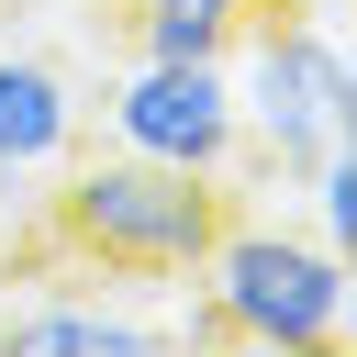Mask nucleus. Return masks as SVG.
<instances>
[{
  "instance_id": "f257e3e1",
  "label": "nucleus",
  "mask_w": 357,
  "mask_h": 357,
  "mask_svg": "<svg viewBox=\"0 0 357 357\" xmlns=\"http://www.w3.org/2000/svg\"><path fill=\"white\" fill-rule=\"evenodd\" d=\"M201 301H212V335L268 346V357L357 335V268H346V245L290 234V223H223L201 245Z\"/></svg>"
},
{
  "instance_id": "f03ea898",
  "label": "nucleus",
  "mask_w": 357,
  "mask_h": 357,
  "mask_svg": "<svg viewBox=\"0 0 357 357\" xmlns=\"http://www.w3.org/2000/svg\"><path fill=\"white\" fill-rule=\"evenodd\" d=\"M56 234H67L78 257L123 268V279H178V268H201V245L223 234V178L112 145V156H89V167L56 190Z\"/></svg>"
},
{
  "instance_id": "7ed1b4c3",
  "label": "nucleus",
  "mask_w": 357,
  "mask_h": 357,
  "mask_svg": "<svg viewBox=\"0 0 357 357\" xmlns=\"http://www.w3.org/2000/svg\"><path fill=\"white\" fill-rule=\"evenodd\" d=\"M234 45H245V67H223L234 78V123L279 156V167H301V156H324V145H346V100H357V78H346V33L324 22V11H245L234 22Z\"/></svg>"
},
{
  "instance_id": "20e7f679",
  "label": "nucleus",
  "mask_w": 357,
  "mask_h": 357,
  "mask_svg": "<svg viewBox=\"0 0 357 357\" xmlns=\"http://www.w3.org/2000/svg\"><path fill=\"white\" fill-rule=\"evenodd\" d=\"M112 145L223 178V167H234V145H245L223 56H134V78L112 89Z\"/></svg>"
},
{
  "instance_id": "39448f33",
  "label": "nucleus",
  "mask_w": 357,
  "mask_h": 357,
  "mask_svg": "<svg viewBox=\"0 0 357 357\" xmlns=\"http://www.w3.org/2000/svg\"><path fill=\"white\" fill-rule=\"evenodd\" d=\"M67 134H78V89H67L45 56H0V178L56 167Z\"/></svg>"
},
{
  "instance_id": "423d86ee",
  "label": "nucleus",
  "mask_w": 357,
  "mask_h": 357,
  "mask_svg": "<svg viewBox=\"0 0 357 357\" xmlns=\"http://www.w3.org/2000/svg\"><path fill=\"white\" fill-rule=\"evenodd\" d=\"M0 346H22V357H145L156 324H134L112 301H45V312H11Z\"/></svg>"
},
{
  "instance_id": "0eeeda50",
  "label": "nucleus",
  "mask_w": 357,
  "mask_h": 357,
  "mask_svg": "<svg viewBox=\"0 0 357 357\" xmlns=\"http://www.w3.org/2000/svg\"><path fill=\"white\" fill-rule=\"evenodd\" d=\"M257 0H134V56H234Z\"/></svg>"
},
{
  "instance_id": "6e6552de",
  "label": "nucleus",
  "mask_w": 357,
  "mask_h": 357,
  "mask_svg": "<svg viewBox=\"0 0 357 357\" xmlns=\"http://www.w3.org/2000/svg\"><path fill=\"white\" fill-rule=\"evenodd\" d=\"M301 167H312V178H301V190H312V234H324V245H357V156L324 145V156H301Z\"/></svg>"
}]
</instances>
